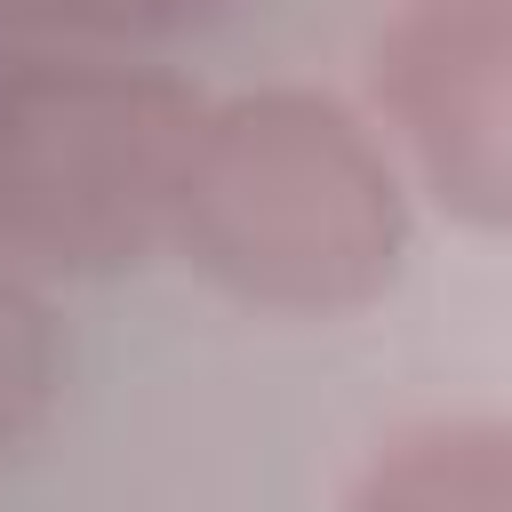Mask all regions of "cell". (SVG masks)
<instances>
[{
	"mask_svg": "<svg viewBox=\"0 0 512 512\" xmlns=\"http://www.w3.org/2000/svg\"><path fill=\"white\" fill-rule=\"evenodd\" d=\"M408 240L416 184L376 112L304 80L208 96L168 256L216 296L272 320H344L400 280Z\"/></svg>",
	"mask_w": 512,
	"mask_h": 512,
	"instance_id": "1",
	"label": "cell"
},
{
	"mask_svg": "<svg viewBox=\"0 0 512 512\" xmlns=\"http://www.w3.org/2000/svg\"><path fill=\"white\" fill-rule=\"evenodd\" d=\"M240 0H0V24L16 40H64V48H168L184 32H208Z\"/></svg>",
	"mask_w": 512,
	"mask_h": 512,
	"instance_id": "6",
	"label": "cell"
},
{
	"mask_svg": "<svg viewBox=\"0 0 512 512\" xmlns=\"http://www.w3.org/2000/svg\"><path fill=\"white\" fill-rule=\"evenodd\" d=\"M208 96L128 48H0V256L40 280H112L176 240Z\"/></svg>",
	"mask_w": 512,
	"mask_h": 512,
	"instance_id": "2",
	"label": "cell"
},
{
	"mask_svg": "<svg viewBox=\"0 0 512 512\" xmlns=\"http://www.w3.org/2000/svg\"><path fill=\"white\" fill-rule=\"evenodd\" d=\"M368 112L440 216L512 232V0H408L368 40Z\"/></svg>",
	"mask_w": 512,
	"mask_h": 512,
	"instance_id": "3",
	"label": "cell"
},
{
	"mask_svg": "<svg viewBox=\"0 0 512 512\" xmlns=\"http://www.w3.org/2000/svg\"><path fill=\"white\" fill-rule=\"evenodd\" d=\"M64 360H72V344H64V320L40 288V272L0 256V464H16L48 432V416L64 400Z\"/></svg>",
	"mask_w": 512,
	"mask_h": 512,
	"instance_id": "5",
	"label": "cell"
},
{
	"mask_svg": "<svg viewBox=\"0 0 512 512\" xmlns=\"http://www.w3.org/2000/svg\"><path fill=\"white\" fill-rule=\"evenodd\" d=\"M336 512H512V408H448L384 432Z\"/></svg>",
	"mask_w": 512,
	"mask_h": 512,
	"instance_id": "4",
	"label": "cell"
}]
</instances>
